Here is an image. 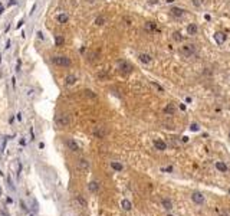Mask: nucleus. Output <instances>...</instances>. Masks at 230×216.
Returning <instances> with one entry per match:
<instances>
[{
  "label": "nucleus",
  "mask_w": 230,
  "mask_h": 216,
  "mask_svg": "<svg viewBox=\"0 0 230 216\" xmlns=\"http://www.w3.org/2000/svg\"><path fill=\"white\" fill-rule=\"evenodd\" d=\"M161 206H163L165 210H171L172 209V202L170 199H163L161 200Z\"/></svg>",
  "instance_id": "19"
},
{
  "label": "nucleus",
  "mask_w": 230,
  "mask_h": 216,
  "mask_svg": "<svg viewBox=\"0 0 230 216\" xmlns=\"http://www.w3.org/2000/svg\"><path fill=\"white\" fill-rule=\"evenodd\" d=\"M154 147L160 151H164V150H167V144L163 140H154Z\"/></svg>",
  "instance_id": "14"
},
{
  "label": "nucleus",
  "mask_w": 230,
  "mask_h": 216,
  "mask_svg": "<svg viewBox=\"0 0 230 216\" xmlns=\"http://www.w3.org/2000/svg\"><path fill=\"white\" fill-rule=\"evenodd\" d=\"M165 1H167V3H172L174 0H165Z\"/></svg>",
  "instance_id": "38"
},
{
  "label": "nucleus",
  "mask_w": 230,
  "mask_h": 216,
  "mask_svg": "<svg viewBox=\"0 0 230 216\" xmlns=\"http://www.w3.org/2000/svg\"><path fill=\"white\" fill-rule=\"evenodd\" d=\"M97 76H98L99 79H105V78H107V72H105V71H101V72L97 74Z\"/></svg>",
  "instance_id": "30"
},
{
  "label": "nucleus",
  "mask_w": 230,
  "mask_h": 216,
  "mask_svg": "<svg viewBox=\"0 0 230 216\" xmlns=\"http://www.w3.org/2000/svg\"><path fill=\"white\" fill-rule=\"evenodd\" d=\"M52 64L53 65H56V67H63V68H68L71 67V58H68L65 55H58V56H53L52 58Z\"/></svg>",
  "instance_id": "2"
},
{
  "label": "nucleus",
  "mask_w": 230,
  "mask_h": 216,
  "mask_svg": "<svg viewBox=\"0 0 230 216\" xmlns=\"http://www.w3.org/2000/svg\"><path fill=\"white\" fill-rule=\"evenodd\" d=\"M76 81H78V78H76V75H74V74H69L65 76L66 85H74V84H76Z\"/></svg>",
  "instance_id": "16"
},
{
  "label": "nucleus",
  "mask_w": 230,
  "mask_h": 216,
  "mask_svg": "<svg viewBox=\"0 0 230 216\" xmlns=\"http://www.w3.org/2000/svg\"><path fill=\"white\" fill-rule=\"evenodd\" d=\"M150 3H151V4H156V3H158V0H151Z\"/></svg>",
  "instance_id": "37"
},
{
  "label": "nucleus",
  "mask_w": 230,
  "mask_h": 216,
  "mask_svg": "<svg viewBox=\"0 0 230 216\" xmlns=\"http://www.w3.org/2000/svg\"><path fill=\"white\" fill-rule=\"evenodd\" d=\"M111 167L114 169L115 172H122V164L121 163H118V161H111Z\"/></svg>",
  "instance_id": "22"
},
{
  "label": "nucleus",
  "mask_w": 230,
  "mask_h": 216,
  "mask_svg": "<svg viewBox=\"0 0 230 216\" xmlns=\"http://www.w3.org/2000/svg\"><path fill=\"white\" fill-rule=\"evenodd\" d=\"M55 43H56V46H62V45L65 43V38L60 36V35H56V38H55Z\"/></svg>",
  "instance_id": "23"
},
{
  "label": "nucleus",
  "mask_w": 230,
  "mask_h": 216,
  "mask_svg": "<svg viewBox=\"0 0 230 216\" xmlns=\"http://www.w3.org/2000/svg\"><path fill=\"white\" fill-rule=\"evenodd\" d=\"M75 202H76V205L79 206V208L85 209L86 206H88V202L85 200V198H83L82 195H76V198H75Z\"/></svg>",
  "instance_id": "10"
},
{
  "label": "nucleus",
  "mask_w": 230,
  "mask_h": 216,
  "mask_svg": "<svg viewBox=\"0 0 230 216\" xmlns=\"http://www.w3.org/2000/svg\"><path fill=\"white\" fill-rule=\"evenodd\" d=\"M191 3H193L196 7H200V6L204 3V0H191Z\"/></svg>",
  "instance_id": "29"
},
{
  "label": "nucleus",
  "mask_w": 230,
  "mask_h": 216,
  "mask_svg": "<svg viewBox=\"0 0 230 216\" xmlns=\"http://www.w3.org/2000/svg\"><path fill=\"white\" fill-rule=\"evenodd\" d=\"M83 94H85V97H89V98H97V94L94 91H91V90H85L83 91Z\"/></svg>",
  "instance_id": "26"
},
{
  "label": "nucleus",
  "mask_w": 230,
  "mask_h": 216,
  "mask_svg": "<svg viewBox=\"0 0 230 216\" xmlns=\"http://www.w3.org/2000/svg\"><path fill=\"white\" fill-rule=\"evenodd\" d=\"M190 130H191L193 133H197V131H200V125H198L197 123H191V124H190Z\"/></svg>",
  "instance_id": "25"
},
{
  "label": "nucleus",
  "mask_w": 230,
  "mask_h": 216,
  "mask_svg": "<svg viewBox=\"0 0 230 216\" xmlns=\"http://www.w3.org/2000/svg\"><path fill=\"white\" fill-rule=\"evenodd\" d=\"M198 32V27L196 23H190L189 26H187V33L190 35V36H194V35H197Z\"/></svg>",
  "instance_id": "15"
},
{
  "label": "nucleus",
  "mask_w": 230,
  "mask_h": 216,
  "mask_svg": "<svg viewBox=\"0 0 230 216\" xmlns=\"http://www.w3.org/2000/svg\"><path fill=\"white\" fill-rule=\"evenodd\" d=\"M184 9H181V7H171V10H170V15H171L172 17H181V16H184Z\"/></svg>",
  "instance_id": "11"
},
{
  "label": "nucleus",
  "mask_w": 230,
  "mask_h": 216,
  "mask_svg": "<svg viewBox=\"0 0 230 216\" xmlns=\"http://www.w3.org/2000/svg\"><path fill=\"white\" fill-rule=\"evenodd\" d=\"M107 134H108V130H107V127H97L95 130H94V135L97 137V138H105L107 137Z\"/></svg>",
  "instance_id": "6"
},
{
  "label": "nucleus",
  "mask_w": 230,
  "mask_h": 216,
  "mask_svg": "<svg viewBox=\"0 0 230 216\" xmlns=\"http://www.w3.org/2000/svg\"><path fill=\"white\" fill-rule=\"evenodd\" d=\"M121 206H122L124 210H131V209H132V203L128 199H122V202H121Z\"/></svg>",
  "instance_id": "21"
},
{
  "label": "nucleus",
  "mask_w": 230,
  "mask_h": 216,
  "mask_svg": "<svg viewBox=\"0 0 230 216\" xmlns=\"http://www.w3.org/2000/svg\"><path fill=\"white\" fill-rule=\"evenodd\" d=\"M38 38H39V39H43L45 36H43V33H42V32H38Z\"/></svg>",
  "instance_id": "35"
},
{
  "label": "nucleus",
  "mask_w": 230,
  "mask_h": 216,
  "mask_svg": "<svg viewBox=\"0 0 230 216\" xmlns=\"http://www.w3.org/2000/svg\"><path fill=\"white\" fill-rule=\"evenodd\" d=\"M164 112L167 115H174V112H175V107H174V104H167V107L164 108Z\"/></svg>",
  "instance_id": "20"
},
{
  "label": "nucleus",
  "mask_w": 230,
  "mask_h": 216,
  "mask_svg": "<svg viewBox=\"0 0 230 216\" xmlns=\"http://www.w3.org/2000/svg\"><path fill=\"white\" fill-rule=\"evenodd\" d=\"M89 167H91L89 160H86V158H79V160H78V169H79L81 172H88Z\"/></svg>",
  "instance_id": "7"
},
{
  "label": "nucleus",
  "mask_w": 230,
  "mask_h": 216,
  "mask_svg": "<svg viewBox=\"0 0 230 216\" xmlns=\"http://www.w3.org/2000/svg\"><path fill=\"white\" fill-rule=\"evenodd\" d=\"M151 85H153V87H156V88H157V90H158L160 92H164V88H163L161 85H158L157 82H151Z\"/></svg>",
  "instance_id": "31"
},
{
  "label": "nucleus",
  "mask_w": 230,
  "mask_h": 216,
  "mask_svg": "<svg viewBox=\"0 0 230 216\" xmlns=\"http://www.w3.org/2000/svg\"><path fill=\"white\" fill-rule=\"evenodd\" d=\"M138 59H140L142 64H150V62L153 61L151 55H148V53H140V55H138Z\"/></svg>",
  "instance_id": "18"
},
{
  "label": "nucleus",
  "mask_w": 230,
  "mask_h": 216,
  "mask_svg": "<svg viewBox=\"0 0 230 216\" xmlns=\"http://www.w3.org/2000/svg\"><path fill=\"white\" fill-rule=\"evenodd\" d=\"M104 23H105V17L104 16H98L95 19V25L97 26H101V25H104Z\"/></svg>",
  "instance_id": "27"
},
{
  "label": "nucleus",
  "mask_w": 230,
  "mask_h": 216,
  "mask_svg": "<svg viewBox=\"0 0 230 216\" xmlns=\"http://www.w3.org/2000/svg\"><path fill=\"white\" fill-rule=\"evenodd\" d=\"M180 52H181V55H184L186 58H190V56H193L196 53V45H193V43L184 45L180 49Z\"/></svg>",
  "instance_id": "4"
},
{
  "label": "nucleus",
  "mask_w": 230,
  "mask_h": 216,
  "mask_svg": "<svg viewBox=\"0 0 230 216\" xmlns=\"http://www.w3.org/2000/svg\"><path fill=\"white\" fill-rule=\"evenodd\" d=\"M181 141H183V143H187V141H189V137H186V135H184V137H181Z\"/></svg>",
  "instance_id": "33"
},
{
  "label": "nucleus",
  "mask_w": 230,
  "mask_h": 216,
  "mask_svg": "<svg viewBox=\"0 0 230 216\" xmlns=\"http://www.w3.org/2000/svg\"><path fill=\"white\" fill-rule=\"evenodd\" d=\"M23 25V20H20V22H19V23H17V29H19V27H20V26Z\"/></svg>",
  "instance_id": "36"
},
{
  "label": "nucleus",
  "mask_w": 230,
  "mask_h": 216,
  "mask_svg": "<svg viewBox=\"0 0 230 216\" xmlns=\"http://www.w3.org/2000/svg\"><path fill=\"white\" fill-rule=\"evenodd\" d=\"M216 169H217L219 172H222V173H226V172L229 170V167H227V164H226L224 161H217V163H216Z\"/></svg>",
  "instance_id": "17"
},
{
  "label": "nucleus",
  "mask_w": 230,
  "mask_h": 216,
  "mask_svg": "<svg viewBox=\"0 0 230 216\" xmlns=\"http://www.w3.org/2000/svg\"><path fill=\"white\" fill-rule=\"evenodd\" d=\"M56 20L59 25H65V23H68V20H69V16L66 13H59L56 16Z\"/></svg>",
  "instance_id": "12"
},
{
  "label": "nucleus",
  "mask_w": 230,
  "mask_h": 216,
  "mask_svg": "<svg viewBox=\"0 0 230 216\" xmlns=\"http://www.w3.org/2000/svg\"><path fill=\"white\" fill-rule=\"evenodd\" d=\"M132 65L130 64V62H127V61H119L118 62V71L121 72L122 75H128L132 72Z\"/></svg>",
  "instance_id": "3"
},
{
  "label": "nucleus",
  "mask_w": 230,
  "mask_h": 216,
  "mask_svg": "<svg viewBox=\"0 0 230 216\" xmlns=\"http://www.w3.org/2000/svg\"><path fill=\"white\" fill-rule=\"evenodd\" d=\"M55 124H56L58 128H65L71 124V120H69V115L65 114V112H59L55 115Z\"/></svg>",
  "instance_id": "1"
},
{
  "label": "nucleus",
  "mask_w": 230,
  "mask_h": 216,
  "mask_svg": "<svg viewBox=\"0 0 230 216\" xmlns=\"http://www.w3.org/2000/svg\"><path fill=\"white\" fill-rule=\"evenodd\" d=\"M229 138H230V133H229Z\"/></svg>",
  "instance_id": "40"
},
{
  "label": "nucleus",
  "mask_w": 230,
  "mask_h": 216,
  "mask_svg": "<svg viewBox=\"0 0 230 216\" xmlns=\"http://www.w3.org/2000/svg\"><path fill=\"white\" fill-rule=\"evenodd\" d=\"M0 215H1V216H10L6 210H0Z\"/></svg>",
  "instance_id": "32"
},
{
  "label": "nucleus",
  "mask_w": 230,
  "mask_h": 216,
  "mask_svg": "<svg viewBox=\"0 0 230 216\" xmlns=\"http://www.w3.org/2000/svg\"><path fill=\"white\" fill-rule=\"evenodd\" d=\"M145 29L147 30H156V23L154 22H147L145 23Z\"/></svg>",
  "instance_id": "28"
},
{
  "label": "nucleus",
  "mask_w": 230,
  "mask_h": 216,
  "mask_svg": "<svg viewBox=\"0 0 230 216\" xmlns=\"http://www.w3.org/2000/svg\"><path fill=\"white\" fill-rule=\"evenodd\" d=\"M99 182H97V180H92V182L88 184V190L92 192V193H97V192L99 190Z\"/></svg>",
  "instance_id": "13"
},
{
  "label": "nucleus",
  "mask_w": 230,
  "mask_h": 216,
  "mask_svg": "<svg viewBox=\"0 0 230 216\" xmlns=\"http://www.w3.org/2000/svg\"><path fill=\"white\" fill-rule=\"evenodd\" d=\"M226 33H223V32H216L214 33V41H216V43L217 45H223L224 42H226Z\"/></svg>",
  "instance_id": "9"
},
{
  "label": "nucleus",
  "mask_w": 230,
  "mask_h": 216,
  "mask_svg": "<svg viewBox=\"0 0 230 216\" xmlns=\"http://www.w3.org/2000/svg\"><path fill=\"white\" fill-rule=\"evenodd\" d=\"M172 39L177 41V42H181L183 39H184V36H183L180 32H174V33H172Z\"/></svg>",
  "instance_id": "24"
},
{
  "label": "nucleus",
  "mask_w": 230,
  "mask_h": 216,
  "mask_svg": "<svg viewBox=\"0 0 230 216\" xmlns=\"http://www.w3.org/2000/svg\"><path fill=\"white\" fill-rule=\"evenodd\" d=\"M0 196H1V187H0Z\"/></svg>",
  "instance_id": "39"
},
{
  "label": "nucleus",
  "mask_w": 230,
  "mask_h": 216,
  "mask_svg": "<svg viewBox=\"0 0 230 216\" xmlns=\"http://www.w3.org/2000/svg\"><path fill=\"white\" fill-rule=\"evenodd\" d=\"M164 172H172V167L170 166V167H165V169H163Z\"/></svg>",
  "instance_id": "34"
},
{
  "label": "nucleus",
  "mask_w": 230,
  "mask_h": 216,
  "mask_svg": "<svg viewBox=\"0 0 230 216\" xmlns=\"http://www.w3.org/2000/svg\"><path fill=\"white\" fill-rule=\"evenodd\" d=\"M191 200H193L196 205H203L206 198H204V195H203L201 192H194V193L191 195Z\"/></svg>",
  "instance_id": "5"
},
{
  "label": "nucleus",
  "mask_w": 230,
  "mask_h": 216,
  "mask_svg": "<svg viewBox=\"0 0 230 216\" xmlns=\"http://www.w3.org/2000/svg\"><path fill=\"white\" fill-rule=\"evenodd\" d=\"M65 144L71 151H79V146H78V143L75 141V140H72V138H68V140L65 141Z\"/></svg>",
  "instance_id": "8"
}]
</instances>
